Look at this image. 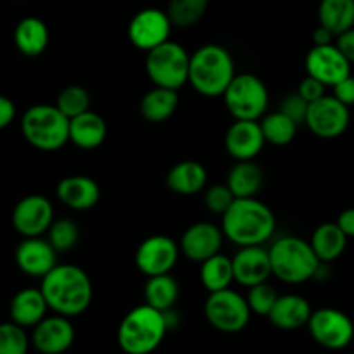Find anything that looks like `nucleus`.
I'll return each instance as SVG.
<instances>
[{
	"label": "nucleus",
	"mask_w": 354,
	"mask_h": 354,
	"mask_svg": "<svg viewBox=\"0 0 354 354\" xmlns=\"http://www.w3.org/2000/svg\"><path fill=\"white\" fill-rule=\"evenodd\" d=\"M335 45L339 47V50L346 55L349 62H354V26L349 28L348 31L341 33L335 40Z\"/></svg>",
	"instance_id": "43"
},
{
	"label": "nucleus",
	"mask_w": 354,
	"mask_h": 354,
	"mask_svg": "<svg viewBox=\"0 0 354 354\" xmlns=\"http://www.w3.org/2000/svg\"><path fill=\"white\" fill-rule=\"evenodd\" d=\"M335 223H337L339 228L348 235V239L354 237V207H349V209L342 211V213L339 214Z\"/></svg>",
	"instance_id": "45"
},
{
	"label": "nucleus",
	"mask_w": 354,
	"mask_h": 354,
	"mask_svg": "<svg viewBox=\"0 0 354 354\" xmlns=\"http://www.w3.org/2000/svg\"><path fill=\"white\" fill-rule=\"evenodd\" d=\"M201 283L207 292L228 289L234 282V263L228 256L214 254L213 258L201 263Z\"/></svg>",
	"instance_id": "31"
},
{
	"label": "nucleus",
	"mask_w": 354,
	"mask_h": 354,
	"mask_svg": "<svg viewBox=\"0 0 354 354\" xmlns=\"http://www.w3.org/2000/svg\"><path fill=\"white\" fill-rule=\"evenodd\" d=\"M318 19L322 26L339 37L354 26V0H322Z\"/></svg>",
	"instance_id": "32"
},
{
	"label": "nucleus",
	"mask_w": 354,
	"mask_h": 354,
	"mask_svg": "<svg viewBox=\"0 0 354 354\" xmlns=\"http://www.w3.org/2000/svg\"><path fill=\"white\" fill-rule=\"evenodd\" d=\"M268 252L273 275L294 286L315 279L322 265L310 242L294 235L277 239Z\"/></svg>",
	"instance_id": "5"
},
{
	"label": "nucleus",
	"mask_w": 354,
	"mask_h": 354,
	"mask_svg": "<svg viewBox=\"0 0 354 354\" xmlns=\"http://www.w3.org/2000/svg\"><path fill=\"white\" fill-rule=\"evenodd\" d=\"M55 106L69 118L80 116V114L90 111V95L83 86L80 85H69L57 95V102Z\"/></svg>",
	"instance_id": "36"
},
{
	"label": "nucleus",
	"mask_w": 354,
	"mask_h": 354,
	"mask_svg": "<svg viewBox=\"0 0 354 354\" xmlns=\"http://www.w3.org/2000/svg\"><path fill=\"white\" fill-rule=\"evenodd\" d=\"M30 337L26 330L14 322L0 324V354H28Z\"/></svg>",
	"instance_id": "37"
},
{
	"label": "nucleus",
	"mask_w": 354,
	"mask_h": 354,
	"mask_svg": "<svg viewBox=\"0 0 354 354\" xmlns=\"http://www.w3.org/2000/svg\"><path fill=\"white\" fill-rule=\"evenodd\" d=\"M227 185L234 192L235 199L256 197L263 187V169L252 161H239L228 171Z\"/></svg>",
	"instance_id": "29"
},
{
	"label": "nucleus",
	"mask_w": 354,
	"mask_h": 354,
	"mask_svg": "<svg viewBox=\"0 0 354 354\" xmlns=\"http://www.w3.org/2000/svg\"><path fill=\"white\" fill-rule=\"evenodd\" d=\"M168 328L162 311L142 304L121 320L118 327V346L124 354H151L165 341Z\"/></svg>",
	"instance_id": "4"
},
{
	"label": "nucleus",
	"mask_w": 354,
	"mask_h": 354,
	"mask_svg": "<svg viewBox=\"0 0 354 354\" xmlns=\"http://www.w3.org/2000/svg\"><path fill=\"white\" fill-rule=\"evenodd\" d=\"M308 330L317 344L330 351L348 348L354 337L351 318L335 308H322L313 311L308 322Z\"/></svg>",
	"instance_id": "10"
},
{
	"label": "nucleus",
	"mask_w": 354,
	"mask_h": 354,
	"mask_svg": "<svg viewBox=\"0 0 354 354\" xmlns=\"http://www.w3.org/2000/svg\"><path fill=\"white\" fill-rule=\"evenodd\" d=\"M207 171L197 161H180L166 175V185L178 196H196L206 189Z\"/></svg>",
	"instance_id": "25"
},
{
	"label": "nucleus",
	"mask_w": 354,
	"mask_h": 354,
	"mask_svg": "<svg viewBox=\"0 0 354 354\" xmlns=\"http://www.w3.org/2000/svg\"><path fill=\"white\" fill-rule=\"evenodd\" d=\"M178 104V90L154 86L142 97L140 114L149 123H165L175 114Z\"/></svg>",
	"instance_id": "27"
},
{
	"label": "nucleus",
	"mask_w": 354,
	"mask_h": 354,
	"mask_svg": "<svg viewBox=\"0 0 354 354\" xmlns=\"http://www.w3.org/2000/svg\"><path fill=\"white\" fill-rule=\"evenodd\" d=\"M277 220L273 211L256 197L235 199L221 218L225 237L239 248L263 245L275 234Z\"/></svg>",
	"instance_id": "2"
},
{
	"label": "nucleus",
	"mask_w": 354,
	"mask_h": 354,
	"mask_svg": "<svg viewBox=\"0 0 354 354\" xmlns=\"http://www.w3.org/2000/svg\"><path fill=\"white\" fill-rule=\"evenodd\" d=\"M311 313L313 310L303 296L286 294V296H279L275 306L270 311L268 320L280 330H297L304 325L308 327Z\"/></svg>",
	"instance_id": "23"
},
{
	"label": "nucleus",
	"mask_w": 354,
	"mask_h": 354,
	"mask_svg": "<svg viewBox=\"0 0 354 354\" xmlns=\"http://www.w3.org/2000/svg\"><path fill=\"white\" fill-rule=\"evenodd\" d=\"M47 311L48 304L44 292L41 289H33V287L16 292L9 306L10 322L23 328H33L35 325L40 324L47 317Z\"/></svg>",
	"instance_id": "22"
},
{
	"label": "nucleus",
	"mask_w": 354,
	"mask_h": 354,
	"mask_svg": "<svg viewBox=\"0 0 354 354\" xmlns=\"http://www.w3.org/2000/svg\"><path fill=\"white\" fill-rule=\"evenodd\" d=\"M265 144L259 121L235 120L225 135V149L237 161H252L261 154Z\"/></svg>",
	"instance_id": "19"
},
{
	"label": "nucleus",
	"mask_w": 354,
	"mask_h": 354,
	"mask_svg": "<svg viewBox=\"0 0 354 354\" xmlns=\"http://www.w3.org/2000/svg\"><path fill=\"white\" fill-rule=\"evenodd\" d=\"M334 37L335 35L332 33L328 28L322 26L320 24V26L313 31V44L315 45H330V44H334Z\"/></svg>",
	"instance_id": "46"
},
{
	"label": "nucleus",
	"mask_w": 354,
	"mask_h": 354,
	"mask_svg": "<svg viewBox=\"0 0 354 354\" xmlns=\"http://www.w3.org/2000/svg\"><path fill=\"white\" fill-rule=\"evenodd\" d=\"M180 296V286L169 273L165 275L147 277V282L144 287L145 304L156 308L159 311L173 310Z\"/></svg>",
	"instance_id": "30"
},
{
	"label": "nucleus",
	"mask_w": 354,
	"mask_h": 354,
	"mask_svg": "<svg viewBox=\"0 0 354 354\" xmlns=\"http://www.w3.org/2000/svg\"><path fill=\"white\" fill-rule=\"evenodd\" d=\"M107 137V124L100 114L93 111L80 114L69 120V142L83 151L100 147Z\"/></svg>",
	"instance_id": "24"
},
{
	"label": "nucleus",
	"mask_w": 354,
	"mask_h": 354,
	"mask_svg": "<svg viewBox=\"0 0 354 354\" xmlns=\"http://www.w3.org/2000/svg\"><path fill=\"white\" fill-rule=\"evenodd\" d=\"M232 263H234L235 282L244 287L258 286V283L266 282L270 275H273L270 252L261 245L241 248L237 254L232 258Z\"/></svg>",
	"instance_id": "20"
},
{
	"label": "nucleus",
	"mask_w": 354,
	"mask_h": 354,
	"mask_svg": "<svg viewBox=\"0 0 354 354\" xmlns=\"http://www.w3.org/2000/svg\"><path fill=\"white\" fill-rule=\"evenodd\" d=\"M306 71L325 86H335L351 75V62L335 44L313 45L306 55Z\"/></svg>",
	"instance_id": "15"
},
{
	"label": "nucleus",
	"mask_w": 354,
	"mask_h": 354,
	"mask_svg": "<svg viewBox=\"0 0 354 354\" xmlns=\"http://www.w3.org/2000/svg\"><path fill=\"white\" fill-rule=\"evenodd\" d=\"M57 199L75 211H88L97 206L100 199L99 183L85 175L66 176L57 183Z\"/></svg>",
	"instance_id": "21"
},
{
	"label": "nucleus",
	"mask_w": 354,
	"mask_h": 354,
	"mask_svg": "<svg viewBox=\"0 0 354 354\" xmlns=\"http://www.w3.org/2000/svg\"><path fill=\"white\" fill-rule=\"evenodd\" d=\"M180 245L168 235H152L138 245L135 265L145 277L165 275L175 268Z\"/></svg>",
	"instance_id": "14"
},
{
	"label": "nucleus",
	"mask_w": 354,
	"mask_h": 354,
	"mask_svg": "<svg viewBox=\"0 0 354 354\" xmlns=\"http://www.w3.org/2000/svg\"><path fill=\"white\" fill-rule=\"evenodd\" d=\"M171 28L173 24L168 12L149 7L131 17L128 24V38L135 47L149 52L169 40Z\"/></svg>",
	"instance_id": "12"
},
{
	"label": "nucleus",
	"mask_w": 354,
	"mask_h": 354,
	"mask_svg": "<svg viewBox=\"0 0 354 354\" xmlns=\"http://www.w3.org/2000/svg\"><path fill=\"white\" fill-rule=\"evenodd\" d=\"M308 107H310V102L304 100L299 93H292V95H287L286 99L280 104V109L283 114L290 118L292 121H296L297 124L306 123L308 116Z\"/></svg>",
	"instance_id": "40"
},
{
	"label": "nucleus",
	"mask_w": 354,
	"mask_h": 354,
	"mask_svg": "<svg viewBox=\"0 0 354 354\" xmlns=\"http://www.w3.org/2000/svg\"><path fill=\"white\" fill-rule=\"evenodd\" d=\"M75 342V327L68 317L55 313L33 327L31 344L41 354H62Z\"/></svg>",
	"instance_id": "18"
},
{
	"label": "nucleus",
	"mask_w": 354,
	"mask_h": 354,
	"mask_svg": "<svg viewBox=\"0 0 354 354\" xmlns=\"http://www.w3.org/2000/svg\"><path fill=\"white\" fill-rule=\"evenodd\" d=\"M204 315L213 328L225 334H235L248 327L252 311L248 299L228 287L218 292H209L204 304Z\"/></svg>",
	"instance_id": "9"
},
{
	"label": "nucleus",
	"mask_w": 354,
	"mask_h": 354,
	"mask_svg": "<svg viewBox=\"0 0 354 354\" xmlns=\"http://www.w3.org/2000/svg\"><path fill=\"white\" fill-rule=\"evenodd\" d=\"M40 289L48 310L68 318L85 313L93 297L90 277L76 265L55 266L41 279Z\"/></svg>",
	"instance_id": "1"
},
{
	"label": "nucleus",
	"mask_w": 354,
	"mask_h": 354,
	"mask_svg": "<svg viewBox=\"0 0 354 354\" xmlns=\"http://www.w3.org/2000/svg\"><path fill=\"white\" fill-rule=\"evenodd\" d=\"M334 88V97L341 100L342 104H346L348 107L354 106V76L349 75L348 78H344L342 82H339L337 85L332 86Z\"/></svg>",
	"instance_id": "42"
},
{
	"label": "nucleus",
	"mask_w": 354,
	"mask_h": 354,
	"mask_svg": "<svg viewBox=\"0 0 354 354\" xmlns=\"http://www.w3.org/2000/svg\"><path fill=\"white\" fill-rule=\"evenodd\" d=\"M190 54L176 41H165L147 52L145 71L154 86L180 90L189 83Z\"/></svg>",
	"instance_id": "7"
},
{
	"label": "nucleus",
	"mask_w": 354,
	"mask_h": 354,
	"mask_svg": "<svg viewBox=\"0 0 354 354\" xmlns=\"http://www.w3.org/2000/svg\"><path fill=\"white\" fill-rule=\"evenodd\" d=\"M259 124H261L266 144L277 145V147L290 144V142L296 138L297 128H299V124H297L296 121L290 120V118L287 116V114H283L282 111L265 114V116L261 118V121H259Z\"/></svg>",
	"instance_id": "33"
},
{
	"label": "nucleus",
	"mask_w": 354,
	"mask_h": 354,
	"mask_svg": "<svg viewBox=\"0 0 354 354\" xmlns=\"http://www.w3.org/2000/svg\"><path fill=\"white\" fill-rule=\"evenodd\" d=\"M351 123V113L346 104L334 95H324L308 107L306 127L313 135L320 138H337L344 135Z\"/></svg>",
	"instance_id": "11"
},
{
	"label": "nucleus",
	"mask_w": 354,
	"mask_h": 354,
	"mask_svg": "<svg viewBox=\"0 0 354 354\" xmlns=\"http://www.w3.org/2000/svg\"><path fill=\"white\" fill-rule=\"evenodd\" d=\"M14 258L24 275L40 280L57 266V251L48 239L41 237H24L17 244Z\"/></svg>",
	"instance_id": "17"
},
{
	"label": "nucleus",
	"mask_w": 354,
	"mask_h": 354,
	"mask_svg": "<svg viewBox=\"0 0 354 354\" xmlns=\"http://www.w3.org/2000/svg\"><path fill=\"white\" fill-rule=\"evenodd\" d=\"M54 223V206L40 194L17 201L12 209V227L23 237H41Z\"/></svg>",
	"instance_id": "13"
},
{
	"label": "nucleus",
	"mask_w": 354,
	"mask_h": 354,
	"mask_svg": "<svg viewBox=\"0 0 354 354\" xmlns=\"http://www.w3.org/2000/svg\"><path fill=\"white\" fill-rule=\"evenodd\" d=\"M234 201L235 196L227 183L211 185L209 189H206V194H204V204H206L207 209L214 214H221V216L230 209Z\"/></svg>",
	"instance_id": "39"
},
{
	"label": "nucleus",
	"mask_w": 354,
	"mask_h": 354,
	"mask_svg": "<svg viewBox=\"0 0 354 354\" xmlns=\"http://www.w3.org/2000/svg\"><path fill=\"white\" fill-rule=\"evenodd\" d=\"M225 106L235 120L259 121L268 111V88L256 75H235L223 93Z\"/></svg>",
	"instance_id": "8"
},
{
	"label": "nucleus",
	"mask_w": 354,
	"mask_h": 354,
	"mask_svg": "<svg viewBox=\"0 0 354 354\" xmlns=\"http://www.w3.org/2000/svg\"><path fill=\"white\" fill-rule=\"evenodd\" d=\"M16 118V104L6 95H0V130L9 127Z\"/></svg>",
	"instance_id": "44"
},
{
	"label": "nucleus",
	"mask_w": 354,
	"mask_h": 354,
	"mask_svg": "<svg viewBox=\"0 0 354 354\" xmlns=\"http://www.w3.org/2000/svg\"><path fill=\"white\" fill-rule=\"evenodd\" d=\"M48 28L38 17H24L14 28V44L26 57H37L44 54L48 45Z\"/></svg>",
	"instance_id": "26"
},
{
	"label": "nucleus",
	"mask_w": 354,
	"mask_h": 354,
	"mask_svg": "<svg viewBox=\"0 0 354 354\" xmlns=\"http://www.w3.org/2000/svg\"><path fill=\"white\" fill-rule=\"evenodd\" d=\"M21 131L31 147L54 152L69 142V118L50 104H35L21 118Z\"/></svg>",
	"instance_id": "6"
},
{
	"label": "nucleus",
	"mask_w": 354,
	"mask_h": 354,
	"mask_svg": "<svg viewBox=\"0 0 354 354\" xmlns=\"http://www.w3.org/2000/svg\"><path fill=\"white\" fill-rule=\"evenodd\" d=\"M234 78V57L221 45H203L190 55L189 83L203 97H223Z\"/></svg>",
	"instance_id": "3"
},
{
	"label": "nucleus",
	"mask_w": 354,
	"mask_h": 354,
	"mask_svg": "<svg viewBox=\"0 0 354 354\" xmlns=\"http://www.w3.org/2000/svg\"><path fill=\"white\" fill-rule=\"evenodd\" d=\"M225 234L220 227L209 221L194 223L183 232L180 239V251L187 259L203 263L221 251Z\"/></svg>",
	"instance_id": "16"
},
{
	"label": "nucleus",
	"mask_w": 354,
	"mask_h": 354,
	"mask_svg": "<svg viewBox=\"0 0 354 354\" xmlns=\"http://www.w3.org/2000/svg\"><path fill=\"white\" fill-rule=\"evenodd\" d=\"M325 88H327V86H325L324 83L318 82L317 78L308 75L306 78L301 80L299 86H297V93H299L304 100H308V102L311 104L315 102V100L322 99L324 95H327V93H325Z\"/></svg>",
	"instance_id": "41"
},
{
	"label": "nucleus",
	"mask_w": 354,
	"mask_h": 354,
	"mask_svg": "<svg viewBox=\"0 0 354 354\" xmlns=\"http://www.w3.org/2000/svg\"><path fill=\"white\" fill-rule=\"evenodd\" d=\"M209 0H169L168 16L176 28H190L206 14Z\"/></svg>",
	"instance_id": "34"
},
{
	"label": "nucleus",
	"mask_w": 354,
	"mask_h": 354,
	"mask_svg": "<svg viewBox=\"0 0 354 354\" xmlns=\"http://www.w3.org/2000/svg\"><path fill=\"white\" fill-rule=\"evenodd\" d=\"M310 244L322 263H332L346 251L348 235L337 223H324L313 232Z\"/></svg>",
	"instance_id": "28"
},
{
	"label": "nucleus",
	"mask_w": 354,
	"mask_h": 354,
	"mask_svg": "<svg viewBox=\"0 0 354 354\" xmlns=\"http://www.w3.org/2000/svg\"><path fill=\"white\" fill-rule=\"evenodd\" d=\"M47 239L57 252L71 251L80 241V228L69 218H59L48 228Z\"/></svg>",
	"instance_id": "35"
},
{
	"label": "nucleus",
	"mask_w": 354,
	"mask_h": 354,
	"mask_svg": "<svg viewBox=\"0 0 354 354\" xmlns=\"http://www.w3.org/2000/svg\"><path fill=\"white\" fill-rule=\"evenodd\" d=\"M245 299H248V304L252 313L259 315V317H268L272 308L275 306L277 299H279V294H277V290L270 283L263 282L254 287H249Z\"/></svg>",
	"instance_id": "38"
}]
</instances>
